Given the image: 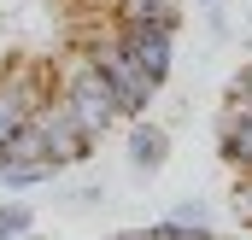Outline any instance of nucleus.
Wrapping results in <instances>:
<instances>
[{"label":"nucleus","mask_w":252,"mask_h":240,"mask_svg":"<svg viewBox=\"0 0 252 240\" xmlns=\"http://www.w3.org/2000/svg\"><path fill=\"white\" fill-rule=\"evenodd\" d=\"M229 199H235V217L252 229V176H235V193H229Z\"/></svg>","instance_id":"9d476101"},{"label":"nucleus","mask_w":252,"mask_h":240,"mask_svg":"<svg viewBox=\"0 0 252 240\" xmlns=\"http://www.w3.org/2000/svg\"><path fill=\"white\" fill-rule=\"evenodd\" d=\"M24 240H47V235H35V229H30V235H24Z\"/></svg>","instance_id":"ddd939ff"},{"label":"nucleus","mask_w":252,"mask_h":240,"mask_svg":"<svg viewBox=\"0 0 252 240\" xmlns=\"http://www.w3.org/2000/svg\"><path fill=\"white\" fill-rule=\"evenodd\" d=\"M170 223H199V229H205V205H199V199H182V205L170 211Z\"/></svg>","instance_id":"9b49d317"},{"label":"nucleus","mask_w":252,"mask_h":240,"mask_svg":"<svg viewBox=\"0 0 252 240\" xmlns=\"http://www.w3.org/2000/svg\"><path fill=\"white\" fill-rule=\"evenodd\" d=\"M82 53H88V64L106 76V88L118 94V106H124V118H141L147 106H153V94H158V82L141 70V64L129 59L124 47V24H112V30H94L88 41H82Z\"/></svg>","instance_id":"f257e3e1"},{"label":"nucleus","mask_w":252,"mask_h":240,"mask_svg":"<svg viewBox=\"0 0 252 240\" xmlns=\"http://www.w3.org/2000/svg\"><path fill=\"white\" fill-rule=\"evenodd\" d=\"M205 6H217V0H205Z\"/></svg>","instance_id":"4468645a"},{"label":"nucleus","mask_w":252,"mask_h":240,"mask_svg":"<svg viewBox=\"0 0 252 240\" xmlns=\"http://www.w3.org/2000/svg\"><path fill=\"white\" fill-rule=\"evenodd\" d=\"M53 94H59L64 106L76 112V123H82V129H88L94 141H100V135H106L112 123L124 118L118 94H112V88H106V76H100V70L88 64V53H76V59H64L59 70H53Z\"/></svg>","instance_id":"f03ea898"},{"label":"nucleus","mask_w":252,"mask_h":240,"mask_svg":"<svg viewBox=\"0 0 252 240\" xmlns=\"http://www.w3.org/2000/svg\"><path fill=\"white\" fill-rule=\"evenodd\" d=\"M112 6H118L124 24H170V30H176V18H182V12H176L182 0H112Z\"/></svg>","instance_id":"0eeeda50"},{"label":"nucleus","mask_w":252,"mask_h":240,"mask_svg":"<svg viewBox=\"0 0 252 240\" xmlns=\"http://www.w3.org/2000/svg\"><path fill=\"white\" fill-rule=\"evenodd\" d=\"M124 152H129V164H135L141 176H153V170L170 158V129H164V123L135 118V123H129V135H124Z\"/></svg>","instance_id":"423d86ee"},{"label":"nucleus","mask_w":252,"mask_h":240,"mask_svg":"<svg viewBox=\"0 0 252 240\" xmlns=\"http://www.w3.org/2000/svg\"><path fill=\"white\" fill-rule=\"evenodd\" d=\"M35 229V211L30 205H12V199H0V240H24Z\"/></svg>","instance_id":"6e6552de"},{"label":"nucleus","mask_w":252,"mask_h":240,"mask_svg":"<svg viewBox=\"0 0 252 240\" xmlns=\"http://www.w3.org/2000/svg\"><path fill=\"white\" fill-rule=\"evenodd\" d=\"M124 47L158 88L170 82V64H176V30L170 24H124Z\"/></svg>","instance_id":"39448f33"},{"label":"nucleus","mask_w":252,"mask_h":240,"mask_svg":"<svg viewBox=\"0 0 252 240\" xmlns=\"http://www.w3.org/2000/svg\"><path fill=\"white\" fill-rule=\"evenodd\" d=\"M35 129H41V141H47V152H53V164H82L88 152H94V135L76 123V112L64 106L59 94H47L41 100V112H35Z\"/></svg>","instance_id":"20e7f679"},{"label":"nucleus","mask_w":252,"mask_h":240,"mask_svg":"<svg viewBox=\"0 0 252 240\" xmlns=\"http://www.w3.org/2000/svg\"><path fill=\"white\" fill-rule=\"evenodd\" d=\"M112 240H147V229H124V235H112Z\"/></svg>","instance_id":"f8f14e48"},{"label":"nucleus","mask_w":252,"mask_h":240,"mask_svg":"<svg viewBox=\"0 0 252 240\" xmlns=\"http://www.w3.org/2000/svg\"><path fill=\"white\" fill-rule=\"evenodd\" d=\"M229 106H252V59L235 70V82H229Z\"/></svg>","instance_id":"1a4fd4ad"},{"label":"nucleus","mask_w":252,"mask_h":240,"mask_svg":"<svg viewBox=\"0 0 252 240\" xmlns=\"http://www.w3.org/2000/svg\"><path fill=\"white\" fill-rule=\"evenodd\" d=\"M53 176H59V164H53V152H47L35 118L18 123L6 135V147H0V181L6 187H41V181H53Z\"/></svg>","instance_id":"7ed1b4c3"}]
</instances>
